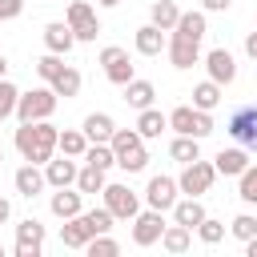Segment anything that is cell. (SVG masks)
Returning a JSON list of instances; mask_svg holds the SVG:
<instances>
[{
  "label": "cell",
  "mask_w": 257,
  "mask_h": 257,
  "mask_svg": "<svg viewBox=\"0 0 257 257\" xmlns=\"http://www.w3.org/2000/svg\"><path fill=\"white\" fill-rule=\"evenodd\" d=\"M169 60H173V68H193L197 60H201V40H189V36H169Z\"/></svg>",
  "instance_id": "13"
},
{
  "label": "cell",
  "mask_w": 257,
  "mask_h": 257,
  "mask_svg": "<svg viewBox=\"0 0 257 257\" xmlns=\"http://www.w3.org/2000/svg\"><path fill=\"white\" fill-rule=\"evenodd\" d=\"M189 245H193V229L189 225H177V221L165 225V233H161V249L165 253H185Z\"/></svg>",
  "instance_id": "24"
},
{
  "label": "cell",
  "mask_w": 257,
  "mask_h": 257,
  "mask_svg": "<svg viewBox=\"0 0 257 257\" xmlns=\"http://www.w3.org/2000/svg\"><path fill=\"white\" fill-rule=\"evenodd\" d=\"M8 217H12V201H8V197H0V225H4Z\"/></svg>",
  "instance_id": "46"
},
{
  "label": "cell",
  "mask_w": 257,
  "mask_h": 257,
  "mask_svg": "<svg viewBox=\"0 0 257 257\" xmlns=\"http://www.w3.org/2000/svg\"><path fill=\"white\" fill-rule=\"evenodd\" d=\"M104 169H96V165H84L80 173H76V189L80 193H104Z\"/></svg>",
  "instance_id": "33"
},
{
  "label": "cell",
  "mask_w": 257,
  "mask_h": 257,
  "mask_svg": "<svg viewBox=\"0 0 257 257\" xmlns=\"http://www.w3.org/2000/svg\"><path fill=\"white\" fill-rule=\"evenodd\" d=\"M84 253H88V257H116V253H120V245H116L108 233H96V237L84 245Z\"/></svg>",
  "instance_id": "38"
},
{
  "label": "cell",
  "mask_w": 257,
  "mask_h": 257,
  "mask_svg": "<svg viewBox=\"0 0 257 257\" xmlns=\"http://www.w3.org/2000/svg\"><path fill=\"white\" fill-rule=\"evenodd\" d=\"M149 20H153L157 28H165V32H173V28H177V20H181V8H177L173 0H153Z\"/></svg>",
  "instance_id": "26"
},
{
  "label": "cell",
  "mask_w": 257,
  "mask_h": 257,
  "mask_svg": "<svg viewBox=\"0 0 257 257\" xmlns=\"http://www.w3.org/2000/svg\"><path fill=\"white\" fill-rule=\"evenodd\" d=\"M245 253H249V257H257V237H249V241H245Z\"/></svg>",
  "instance_id": "47"
},
{
  "label": "cell",
  "mask_w": 257,
  "mask_h": 257,
  "mask_svg": "<svg viewBox=\"0 0 257 257\" xmlns=\"http://www.w3.org/2000/svg\"><path fill=\"white\" fill-rule=\"evenodd\" d=\"M60 68H64V60H60L56 52H44V56L36 60V76H40L44 84H52V80L60 76Z\"/></svg>",
  "instance_id": "37"
},
{
  "label": "cell",
  "mask_w": 257,
  "mask_h": 257,
  "mask_svg": "<svg viewBox=\"0 0 257 257\" xmlns=\"http://www.w3.org/2000/svg\"><path fill=\"white\" fill-rule=\"evenodd\" d=\"M161 233H165V213H161V209H141V213L133 217V245H137V249L157 245Z\"/></svg>",
  "instance_id": "5"
},
{
  "label": "cell",
  "mask_w": 257,
  "mask_h": 257,
  "mask_svg": "<svg viewBox=\"0 0 257 257\" xmlns=\"http://www.w3.org/2000/svg\"><path fill=\"white\" fill-rule=\"evenodd\" d=\"M100 64H104V76H108L112 84H120V88H124V84L137 76V72H133L128 52H124L120 44H104V48H100Z\"/></svg>",
  "instance_id": "7"
},
{
  "label": "cell",
  "mask_w": 257,
  "mask_h": 257,
  "mask_svg": "<svg viewBox=\"0 0 257 257\" xmlns=\"http://www.w3.org/2000/svg\"><path fill=\"white\" fill-rule=\"evenodd\" d=\"M56 92H52V84H44V88H32V92H20V100H16V120L20 124H32V120H48L52 112H56Z\"/></svg>",
  "instance_id": "2"
},
{
  "label": "cell",
  "mask_w": 257,
  "mask_h": 257,
  "mask_svg": "<svg viewBox=\"0 0 257 257\" xmlns=\"http://www.w3.org/2000/svg\"><path fill=\"white\" fill-rule=\"evenodd\" d=\"M217 104H221V84H217V80H201V84L193 88V108L213 112Z\"/></svg>",
  "instance_id": "30"
},
{
  "label": "cell",
  "mask_w": 257,
  "mask_h": 257,
  "mask_svg": "<svg viewBox=\"0 0 257 257\" xmlns=\"http://www.w3.org/2000/svg\"><path fill=\"white\" fill-rule=\"evenodd\" d=\"M72 44H76V32H72L68 20H52V24H44V48H48V52L64 56V52H72Z\"/></svg>",
  "instance_id": "17"
},
{
  "label": "cell",
  "mask_w": 257,
  "mask_h": 257,
  "mask_svg": "<svg viewBox=\"0 0 257 257\" xmlns=\"http://www.w3.org/2000/svg\"><path fill=\"white\" fill-rule=\"evenodd\" d=\"M80 128H84V137H88V141H112V133H116V120H112L108 112H88Z\"/></svg>",
  "instance_id": "23"
},
{
  "label": "cell",
  "mask_w": 257,
  "mask_h": 257,
  "mask_svg": "<svg viewBox=\"0 0 257 257\" xmlns=\"http://www.w3.org/2000/svg\"><path fill=\"white\" fill-rule=\"evenodd\" d=\"M165 128H169V116H165V112H157V108H141V116H137V133H141L145 141L161 137Z\"/></svg>",
  "instance_id": "27"
},
{
  "label": "cell",
  "mask_w": 257,
  "mask_h": 257,
  "mask_svg": "<svg viewBox=\"0 0 257 257\" xmlns=\"http://www.w3.org/2000/svg\"><path fill=\"white\" fill-rule=\"evenodd\" d=\"M0 161H4V149H0Z\"/></svg>",
  "instance_id": "50"
},
{
  "label": "cell",
  "mask_w": 257,
  "mask_h": 257,
  "mask_svg": "<svg viewBox=\"0 0 257 257\" xmlns=\"http://www.w3.org/2000/svg\"><path fill=\"white\" fill-rule=\"evenodd\" d=\"M4 72H8V60H4V52H0V80H4Z\"/></svg>",
  "instance_id": "48"
},
{
  "label": "cell",
  "mask_w": 257,
  "mask_h": 257,
  "mask_svg": "<svg viewBox=\"0 0 257 257\" xmlns=\"http://www.w3.org/2000/svg\"><path fill=\"white\" fill-rule=\"evenodd\" d=\"M133 44H137V52H141V56H161V52L169 48V36H165V28H157V24L149 20V24H141V28H137Z\"/></svg>",
  "instance_id": "18"
},
{
  "label": "cell",
  "mask_w": 257,
  "mask_h": 257,
  "mask_svg": "<svg viewBox=\"0 0 257 257\" xmlns=\"http://www.w3.org/2000/svg\"><path fill=\"white\" fill-rule=\"evenodd\" d=\"M169 157L181 161V165L197 161V157H201V137H185V133H177V137L169 141Z\"/></svg>",
  "instance_id": "25"
},
{
  "label": "cell",
  "mask_w": 257,
  "mask_h": 257,
  "mask_svg": "<svg viewBox=\"0 0 257 257\" xmlns=\"http://www.w3.org/2000/svg\"><path fill=\"white\" fill-rule=\"evenodd\" d=\"M80 221H84V225H88V233L96 237V233H108L116 217L108 213V205H100V209H84V213H80Z\"/></svg>",
  "instance_id": "34"
},
{
  "label": "cell",
  "mask_w": 257,
  "mask_h": 257,
  "mask_svg": "<svg viewBox=\"0 0 257 257\" xmlns=\"http://www.w3.org/2000/svg\"><path fill=\"white\" fill-rule=\"evenodd\" d=\"M197 237H201L205 245H217V241L225 237V221H217V217H205V221L197 225Z\"/></svg>",
  "instance_id": "41"
},
{
  "label": "cell",
  "mask_w": 257,
  "mask_h": 257,
  "mask_svg": "<svg viewBox=\"0 0 257 257\" xmlns=\"http://www.w3.org/2000/svg\"><path fill=\"white\" fill-rule=\"evenodd\" d=\"M205 68H209V80H217L221 88L237 80V56L229 48H209L205 52Z\"/></svg>",
  "instance_id": "12"
},
{
  "label": "cell",
  "mask_w": 257,
  "mask_h": 257,
  "mask_svg": "<svg viewBox=\"0 0 257 257\" xmlns=\"http://www.w3.org/2000/svg\"><path fill=\"white\" fill-rule=\"evenodd\" d=\"M229 137L237 145H245L249 153H257V104H241L233 116H229Z\"/></svg>",
  "instance_id": "6"
},
{
  "label": "cell",
  "mask_w": 257,
  "mask_h": 257,
  "mask_svg": "<svg viewBox=\"0 0 257 257\" xmlns=\"http://www.w3.org/2000/svg\"><path fill=\"white\" fill-rule=\"evenodd\" d=\"M44 253V225L36 217H24L16 225V257H40Z\"/></svg>",
  "instance_id": "11"
},
{
  "label": "cell",
  "mask_w": 257,
  "mask_h": 257,
  "mask_svg": "<svg viewBox=\"0 0 257 257\" xmlns=\"http://www.w3.org/2000/svg\"><path fill=\"white\" fill-rule=\"evenodd\" d=\"M229 4H233V0H201L205 12H229Z\"/></svg>",
  "instance_id": "44"
},
{
  "label": "cell",
  "mask_w": 257,
  "mask_h": 257,
  "mask_svg": "<svg viewBox=\"0 0 257 257\" xmlns=\"http://www.w3.org/2000/svg\"><path fill=\"white\" fill-rule=\"evenodd\" d=\"M0 257H4V245H0Z\"/></svg>",
  "instance_id": "51"
},
{
  "label": "cell",
  "mask_w": 257,
  "mask_h": 257,
  "mask_svg": "<svg viewBox=\"0 0 257 257\" xmlns=\"http://www.w3.org/2000/svg\"><path fill=\"white\" fill-rule=\"evenodd\" d=\"M64 20L72 24L76 40H96V32H100V20H96V12H92V4H88V0H72Z\"/></svg>",
  "instance_id": "10"
},
{
  "label": "cell",
  "mask_w": 257,
  "mask_h": 257,
  "mask_svg": "<svg viewBox=\"0 0 257 257\" xmlns=\"http://www.w3.org/2000/svg\"><path fill=\"white\" fill-rule=\"evenodd\" d=\"M213 165H217V173H225V177H241V173L249 169V149H245V145L221 149V153L213 157Z\"/></svg>",
  "instance_id": "19"
},
{
  "label": "cell",
  "mask_w": 257,
  "mask_h": 257,
  "mask_svg": "<svg viewBox=\"0 0 257 257\" xmlns=\"http://www.w3.org/2000/svg\"><path fill=\"white\" fill-rule=\"evenodd\" d=\"M24 12V0H0V20H16Z\"/></svg>",
  "instance_id": "43"
},
{
  "label": "cell",
  "mask_w": 257,
  "mask_h": 257,
  "mask_svg": "<svg viewBox=\"0 0 257 257\" xmlns=\"http://www.w3.org/2000/svg\"><path fill=\"white\" fill-rule=\"evenodd\" d=\"M237 197L245 205H257V165H249L241 177H237Z\"/></svg>",
  "instance_id": "36"
},
{
  "label": "cell",
  "mask_w": 257,
  "mask_h": 257,
  "mask_svg": "<svg viewBox=\"0 0 257 257\" xmlns=\"http://www.w3.org/2000/svg\"><path fill=\"white\" fill-rule=\"evenodd\" d=\"M245 52L257 60V32H249V36H245Z\"/></svg>",
  "instance_id": "45"
},
{
  "label": "cell",
  "mask_w": 257,
  "mask_h": 257,
  "mask_svg": "<svg viewBox=\"0 0 257 257\" xmlns=\"http://www.w3.org/2000/svg\"><path fill=\"white\" fill-rule=\"evenodd\" d=\"M104 205L116 221H133L141 213V197L128 189V185H104Z\"/></svg>",
  "instance_id": "9"
},
{
  "label": "cell",
  "mask_w": 257,
  "mask_h": 257,
  "mask_svg": "<svg viewBox=\"0 0 257 257\" xmlns=\"http://www.w3.org/2000/svg\"><path fill=\"white\" fill-rule=\"evenodd\" d=\"M213 181H217V165L213 161H189L185 169H181V177H177V185H181V193L185 197H205L209 189H213Z\"/></svg>",
  "instance_id": "3"
},
{
  "label": "cell",
  "mask_w": 257,
  "mask_h": 257,
  "mask_svg": "<svg viewBox=\"0 0 257 257\" xmlns=\"http://www.w3.org/2000/svg\"><path fill=\"white\" fill-rule=\"evenodd\" d=\"M153 96H157L153 80H141V76H133V80L124 84V104H133L137 112H141V108H153Z\"/></svg>",
  "instance_id": "21"
},
{
  "label": "cell",
  "mask_w": 257,
  "mask_h": 257,
  "mask_svg": "<svg viewBox=\"0 0 257 257\" xmlns=\"http://www.w3.org/2000/svg\"><path fill=\"white\" fill-rule=\"evenodd\" d=\"M96 4H100V8H116L120 0H96Z\"/></svg>",
  "instance_id": "49"
},
{
  "label": "cell",
  "mask_w": 257,
  "mask_h": 257,
  "mask_svg": "<svg viewBox=\"0 0 257 257\" xmlns=\"http://www.w3.org/2000/svg\"><path fill=\"white\" fill-rule=\"evenodd\" d=\"M48 209H52V217H60V221H68V217H76V213H84V193H80V189H72V185H64V189H56V193H52V201H48Z\"/></svg>",
  "instance_id": "16"
},
{
  "label": "cell",
  "mask_w": 257,
  "mask_h": 257,
  "mask_svg": "<svg viewBox=\"0 0 257 257\" xmlns=\"http://www.w3.org/2000/svg\"><path fill=\"white\" fill-rule=\"evenodd\" d=\"M56 141H60V128L52 120H32L16 128V153L32 165H48L56 153Z\"/></svg>",
  "instance_id": "1"
},
{
  "label": "cell",
  "mask_w": 257,
  "mask_h": 257,
  "mask_svg": "<svg viewBox=\"0 0 257 257\" xmlns=\"http://www.w3.org/2000/svg\"><path fill=\"white\" fill-rule=\"evenodd\" d=\"M173 32L177 36H189V40H201L205 36V8L201 12H181V20H177Z\"/></svg>",
  "instance_id": "31"
},
{
  "label": "cell",
  "mask_w": 257,
  "mask_h": 257,
  "mask_svg": "<svg viewBox=\"0 0 257 257\" xmlns=\"http://www.w3.org/2000/svg\"><path fill=\"white\" fill-rule=\"evenodd\" d=\"M80 84H84V80H80V72H76L72 64H64V68H60V76L52 80V92H56V96H64V100H72V96L80 92Z\"/></svg>",
  "instance_id": "29"
},
{
  "label": "cell",
  "mask_w": 257,
  "mask_h": 257,
  "mask_svg": "<svg viewBox=\"0 0 257 257\" xmlns=\"http://www.w3.org/2000/svg\"><path fill=\"white\" fill-rule=\"evenodd\" d=\"M88 241H92V233H88V225L80 221V213L60 225V245H64V249H84Z\"/></svg>",
  "instance_id": "22"
},
{
  "label": "cell",
  "mask_w": 257,
  "mask_h": 257,
  "mask_svg": "<svg viewBox=\"0 0 257 257\" xmlns=\"http://www.w3.org/2000/svg\"><path fill=\"white\" fill-rule=\"evenodd\" d=\"M205 217H209V213H205L201 197H177V205H173V221H177V225H189V229H197Z\"/></svg>",
  "instance_id": "20"
},
{
  "label": "cell",
  "mask_w": 257,
  "mask_h": 257,
  "mask_svg": "<svg viewBox=\"0 0 257 257\" xmlns=\"http://www.w3.org/2000/svg\"><path fill=\"white\" fill-rule=\"evenodd\" d=\"M76 173H80V165H76V157H68V153H60V157H52V161L44 165V177H48L52 189L76 185Z\"/></svg>",
  "instance_id": "14"
},
{
  "label": "cell",
  "mask_w": 257,
  "mask_h": 257,
  "mask_svg": "<svg viewBox=\"0 0 257 257\" xmlns=\"http://www.w3.org/2000/svg\"><path fill=\"white\" fill-rule=\"evenodd\" d=\"M116 165H120L124 173H141V169L149 165V153H145V145H141V149H133V153H124V157H116Z\"/></svg>",
  "instance_id": "42"
},
{
  "label": "cell",
  "mask_w": 257,
  "mask_h": 257,
  "mask_svg": "<svg viewBox=\"0 0 257 257\" xmlns=\"http://www.w3.org/2000/svg\"><path fill=\"white\" fill-rule=\"evenodd\" d=\"M16 100H20V88L12 80H0V120L16 116Z\"/></svg>",
  "instance_id": "39"
},
{
  "label": "cell",
  "mask_w": 257,
  "mask_h": 257,
  "mask_svg": "<svg viewBox=\"0 0 257 257\" xmlns=\"http://www.w3.org/2000/svg\"><path fill=\"white\" fill-rule=\"evenodd\" d=\"M229 233H233L237 241L257 237V217H253V213H237V217H233V225H229Z\"/></svg>",
  "instance_id": "40"
},
{
  "label": "cell",
  "mask_w": 257,
  "mask_h": 257,
  "mask_svg": "<svg viewBox=\"0 0 257 257\" xmlns=\"http://www.w3.org/2000/svg\"><path fill=\"white\" fill-rule=\"evenodd\" d=\"M177 193H181L177 177H165V173H157V177H149V185H145V205L165 213V209H173V205H177Z\"/></svg>",
  "instance_id": "8"
},
{
  "label": "cell",
  "mask_w": 257,
  "mask_h": 257,
  "mask_svg": "<svg viewBox=\"0 0 257 257\" xmlns=\"http://www.w3.org/2000/svg\"><path fill=\"white\" fill-rule=\"evenodd\" d=\"M169 128L173 133H185V137H209L213 133V116L205 108H193V104H177L169 112Z\"/></svg>",
  "instance_id": "4"
},
{
  "label": "cell",
  "mask_w": 257,
  "mask_h": 257,
  "mask_svg": "<svg viewBox=\"0 0 257 257\" xmlns=\"http://www.w3.org/2000/svg\"><path fill=\"white\" fill-rule=\"evenodd\" d=\"M92 141L84 137V128H64L60 133V141H56V149L60 153H68V157H84V149H88Z\"/></svg>",
  "instance_id": "32"
},
{
  "label": "cell",
  "mask_w": 257,
  "mask_h": 257,
  "mask_svg": "<svg viewBox=\"0 0 257 257\" xmlns=\"http://www.w3.org/2000/svg\"><path fill=\"white\" fill-rule=\"evenodd\" d=\"M108 145H112V153H116V157H124V153H133V149H141V145H145V137H141L137 128H116Z\"/></svg>",
  "instance_id": "35"
},
{
  "label": "cell",
  "mask_w": 257,
  "mask_h": 257,
  "mask_svg": "<svg viewBox=\"0 0 257 257\" xmlns=\"http://www.w3.org/2000/svg\"><path fill=\"white\" fill-rule=\"evenodd\" d=\"M12 185H16V193L20 197H36V193H44V185H48V177L40 173V165H32V161H24L16 173H12Z\"/></svg>",
  "instance_id": "15"
},
{
  "label": "cell",
  "mask_w": 257,
  "mask_h": 257,
  "mask_svg": "<svg viewBox=\"0 0 257 257\" xmlns=\"http://www.w3.org/2000/svg\"><path fill=\"white\" fill-rule=\"evenodd\" d=\"M80 161H84V165H96V169H104V173H108V169L116 165V153H112V145H108V141H92V145L84 149V157H80Z\"/></svg>",
  "instance_id": "28"
}]
</instances>
